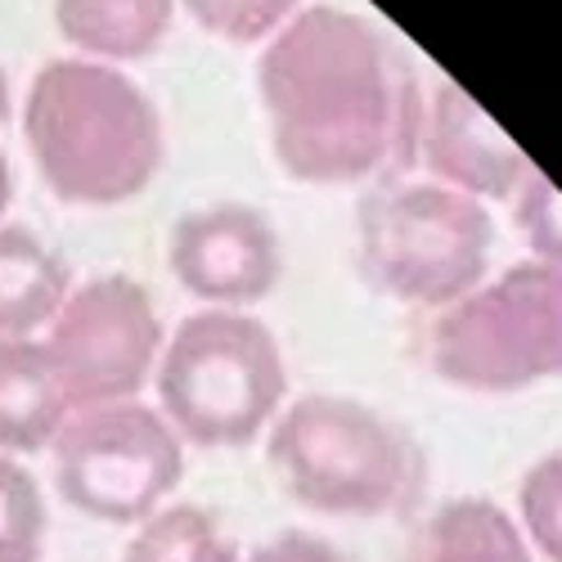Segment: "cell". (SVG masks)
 <instances>
[{
  "label": "cell",
  "instance_id": "cell-1",
  "mask_svg": "<svg viewBox=\"0 0 562 562\" xmlns=\"http://www.w3.org/2000/svg\"><path fill=\"white\" fill-rule=\"evenodd\" d=\"M270 149L302 184L401 176L418 158V100L392 36L342 5H302L257 64Z\"/></svg>",
  "mask_w": 562,
  "mask_h": 562
},
{
  "label": "cell",
  "instance_id": "cell-2",
  "mask_svg": "<svg viewBox=\"0 0 562 562\" xmlns=\"http://www.w3.org/2000/svg\"><path fill=\"white\" fill-rule=\"evenodd\" d=\"M23 131L50 194L81 207H117L145 194L162 154L158 104L122 68L50 59L27 90Z\"/></svg>",
  "mask_w": 562,
  "mask_h": 562
},
{
  "label": "cell",
  "instance_id": "cell-3",
  "mask_svg": "<svg viewBox=\"0 0 562 562\" xmlns=\"http://www.w3.org/2000/svg\"><path fill=\"white\" fill-rule=\"evenodd\" d=\"M266 454L289 495L329 518H392L428 482L418 441L364 401L311 392L279 409Z\"/></svg>",
  "mask_w": 562,
  "mask_h": 562
},
{
  "label": "cell",
  "instance_id": "cell-4",
  "mask_svg": "<svg viewBox=\"0 0 562 562\" xmlns=\"http://www.w3.org/2000/svg\"><path fill=\"white\" fill-rule=\"evenodd\" d=\"M154 387L158 414L180 441L239 450L284 409L289 364L279 338L257 315L203 306L162 342Z\"/></svg>",
  "mask_w": 562,
  "mask_h": 562
},
{
  "label": "cell",
  "instance_id": "cell-5",
  "mask_svg": "<svg viewBox=\"0 0 562 562\" xmlns=\"http://www.w3.org/2000/svg\"><path fill=\"white\" fill-rule=\"evenodd\" d=\"M495 216L437 180H387L360 203V274L401 306L446 311L491 279Z\"/></svg>",
  "mask_w": 562,
  "mask_h": 562
},
{
  "label": "cell",
  "instance_id": "cell-6",
  "mask_svg": "<svg viewBox=\"0 0 562 562\" xmlns=\"http://www.w3.org/2000/svg\"><path fill=\"white\" fill-rule=\"evenodd\" d=\"M428 364L463 392H522L562 379V266L518 261L437 311Z\"/></svg>",
  "mask_w": 562,
  "mask_h": 562
},
{
  "label": "cell",
  "instance_id": "cell-7",
  "mask_svg": "<svg viewBox=\"0 0 562 562\" xmlns=\"http://www.w3.org/2000/svg\"><path fill=\"white\" fill-rule=\"evenodd\" d=\"M55 491L95 522L139 527L184 477V441L154 405L117 401L77 409L50 441Z\"/></svg>",
  "mask_w": 562,
  "mask_h": 562
},
{
  "label": "cell",
  "instance_id": "cell-8",
  "mask_svg": "<svg viewBox=\"0 0 562 562\" xmlns=\"http://www.w3.org/2000/svg\"><path fill=\"white\" fill-rule=\"evenodd\" d=\"M162 342L167 334L149 289L131 274H95L77 284L45 324L41 351L77 414L135 401L154 379Z\"/></svg>",
  "mask_w": 562,
  "mask_h": 562
},
{
  "label": "cell",
  "instance_id": "cell-9",
  "mask_svg": "<svg viewBox=\"0 0 562 562\" xmlns=\"http://www.w3.org/2000/svg\"><path fill=\"white\" fill-rule=\"evenodd\" d=\"M167 266L190 297L216 311H248L274 293L284 274V244L257 207L212 203L171 225Z\"/></svg>",
  "mask_w": 562,
  "mask_h": 562
},
{
  "label": "cell",
  "instance_id": "cell-10",
  "mask_svg": "<svg viewBox=\"0 0 562 562\" xmlns=\"http://www.w3.org/2000/svg\"><path fill=\"white\" fill-rule=\"evenodd\" d=\"M418 158L428 167V180L450 184L477 203L513 199L518 184L536 171V162L518 149V139L454 81H437L432 100L424 104Z\"/></svg>",
  "mask_w": 562,
  "mask_h": 562
},
{
  "label": "cell",
  "instance_id": "cell-11",
  "mask_svg": "<svg viewBox=\"0 0 562 562\" xmlns=\"http://www.w3.org/2000/svg\"><path fill=\"white\" fill-rule=\"evenodd\" d=\"M68 414L41 338H0V454L50 450Z\"/></svg>",
  "mask_w": 562,
  "mask_h": 562
},
{
  "label": "cell",
  "instance_id": "cell-12",
  "mask_svg": "<svg viewBox=\"0 0 562 562\" xmlns=\"http://www.w3.org/2000/svg\"><path fill=\"white\" fill-rule=\"evenodd\" d=\"M72 293L68 261L23 225L0 229V338H36Z\"/></svg>",
  "mask_w": 562,
  "mask_h": 562
},
{
  "label": "cell",
  "instance_id": "cell-13",
  "mask_svg": "<svg viewBox=\"0 0 562 562\" xmlns=\"http://www.w3.org/2000/svg\"><path fill=\"white\" fill-rule=\"evenodd\" d=\"M55 23L95 64H131L167 41L176 0H55Z\"/></svg>",
  "mask_w": 562,
  "mask_h": 562
},
{
  "label": "cell",
  "instance_id": "cell-14",
  "mask_svg": "<svg viewBox=\"0 0 562 562\" xmlns=\"http://www.w3.org/2000/svg\"><path fill=\"white\" fill-rule=\"evenodd\" d=\"M414 562H536L527 536L486 495L441 504L424 522Z\"/></svg>",
  "mask_w": 562,
  "mask_h": 562
},
{
  "label": "cell",
  "instance_id": "cell-15",
  "mask_svg": "<svg viewBox=\"0 0 562 562\" xmlns=\"http://www.w3.org/2000/svg\"><path fill=\"white\" fill-rule=\"evenodd\" d=\"M239 544L216 513L199 504H162L135 527L122 562H239Z\"/></svg>",
  "mask_w": 562,
  "mask_h": 562
},
{
  "label": "cell",
  "instance_id": "cell-16",
  "mask_svg": "<svg viewBox=\"0 0 562 562\" xmlns=\"http://www.w3.org/2000/svg\"><path fill=\"white\" fill-rule=\"evenodd\" d=\"M45 513L41 482L27 473V463L0 454V562H41L45 553Z\"/></svg>",
  "mask_w": 562,
  "mask_h": 562
},
{
  "label": "cell",
  "instance_id": "cell-17",
  "mask_svg": "<svg viewBox=\"0 0 562 562\" xmlns=\"http://www.w3.org/2000/svg\"><path fill=\"white\" fill-rule=\"evenodd\" d=\"M518 531L549 562H562V450L536 459L518 486Z\"/></svg>",
  "mask_w": 562,
  "mask_h": 562
},
{
  "label": "cell",
  "instance_id": "cell-18",
  "mask_svg": "<svg viewBox=\"0 0 562 562\" xmlns=\"http://www.w3.org/2000/svg\"><path fill=\"white\" fill-rule=\"evenodd\" d=\"M176 5H184L203 32L221 41L257 45L284 27L302 10V0H176Z\"/></svg>",
  "mask_w": 562,
  "mask_h": 562
},
{
  "label": "cell",
  "instance_id": "cell-19",
  "mask_svg": "<svg viewBox=\"0 0 562 562\" xmlns=\"http://www.w3.org/2000/svg\"><path fill=\"white\" fill-rule=\"evenodd\" d=\"M513 221H518V234L536 252V261L562 266V190L540 167L513 194Z\"/></svg>",
  "mask_w": 562,
  "mask_h": 562
},
{
  "label": "cell",
  "instance_id": "cell-20",
  "mask_svg": "<svg viewBox=\"0 0 562 562\" xmlns=\"http://www.w3.org/2000/svg\"><path fill=\"white\" fill-rule=\"evenodd\" d=\"M239 562H347V558L329 540H319L311 531H284V536L266 540L261 549H252Z\"/></svg>",
  "mask_w": 562,
  "mask_h": 562
},
{
  "label": "cell",
  "instance_id": "cell-21",
  "mask_svg": "<svg viewBox=\"0 0 562 562\" xmlns=\"http://www.w3.org/2000/svg\"><path fill=\"white\" fill-rule=\"evenodd\" d=\"M10 194H14V184H10V158H5V149H0V212L10 207Z\"/></svg>",
  "mask_w": 562,
  "mask_h": 562
},
{
  "label": "cell",
  "instance_id": "cell-22",
  "mask_svg": "<svg viewBox=\"0 0 562 562\" xmlns=\"http://www.w3.org/2000/svg\"><path fill=\"white\" fill-rule=\"evenodd\" d=\"M5 117H10V81L0 72V126H5Z\"/></svg>",
  "mask_w": 562,
  "mask_h": 562
}]
</instances>
